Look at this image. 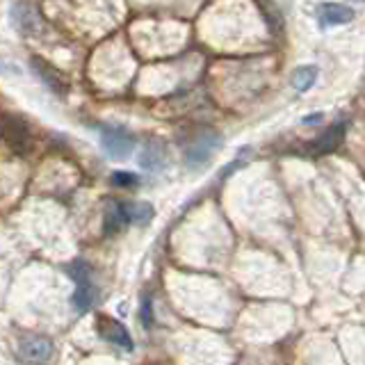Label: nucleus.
<instances>
[{
	"label": "nucleus",
	"mask_w": 365,
	"mask_h": 365,
	"mask_svg": "<svg viewBox=\"0 0 365 365\" xmlns=\"http://www.w3.org/2000/svg\"><path fill=\"white\" fill-rule=\"evenodd\" d=\"M359 3H361V0H359Z\"/></svg>",
	"instance_id": "6ab92c4d"
},
{
	"label": "nucleus",
	"mask_w": 365,
	"mask_h": 365,
	"mask_svg": "<svg viewBox=\"0 0 365 365\" xmlns=\"http://www.w3.org/2000/svg\"><path fill=\"white\" fill-rule=\"evenodd\" d=\"M96 331H98V336L103 340H108L112 342V345H117L125 351H133L135 349V342L128 334V329H125L121 322H117V319H112V317H106V315H98L96 319Z\"/></svg>",
	"instance_id": "7ed1b4c3"
},
{
	"label": "nucleus",
	"mask_w": 365,
	"mask_h": 365,
	"mask_svg": "<svg viewBox=\"0 0 365 365\" xmlns=\"http://www.w3.org/2000/svg\"><path fill=\"white\" fill-rule=\"evenodd\" d=\"M112 185L130 190V187L140 185V178H137V174H133V171H114V174H112Z\"/></svg>",
	"instance_id": "dca6fc26"
},
{
	"label": "nucleus",
	"mask_w": 365,
	"mask_h": 365,
	"mask_svg": "<svg viewBox=\"0 0 365 365\" xmlns=\"http://www.w3.org/2000/svg\"><path fill=\"white\" fill-rule=\"evenodd\" d=\"M317 121H322V114H315V117H306L304 123H317Z\"/></svg>",
	"instance_id": "a211bd4d"
},
{
	"label": "nucleus",
	"mask_w": 365,
	"mask_h": 365,
	"mask_svg": "<svg viewBox=\"0 0 365 365\" xmlns=\"http://www.w3.org/2000/svg\"><path fill=\"white\" fill-rule=\"evenodd\" d=\"M125 224H128V220H125V215L121 212L119 201H112L106 210V224H103V231H106L108 235H114V233H119Z\"/></svg>",
	"instance_id": "ddd939ff"
},
{
	"label": "nucleus",
	"mask_w": 365,
	"mask_h": 365,
	"mask_svg": "<svg viewBox=\"0 0 365 365\" xmlns=\"http://www.w3.org/2000/svg\"><path fill=\"white\" fill-rule=\"evenodd\" d=\"M66 269H68V277H71V279L76 281V285H78V283L94 281V279H91V277H94V269H91V265H89V262H85L83 258L73 260Z\"/></svg>",
	"instance_id": "2eb2a0df"
},
{
	"label": "nucleus",
	"mask_w": 365,
	"mask_h": 365,
	"mask_svg": "<svg viewBox=\"0 0 365 365\" xmlns=\"http://www.w3.org/2000/svg\"><path fill=\"white\" fill-rule=\"evenodd\" d=\"M153 322V313H151V297H144V304H142V324L144 327H151Z\"/></svg>",
	"instance_id": "f3484780"
},
{
	"label": "nucleus",
	"mask_w": 365,
	"mask_h": 365,
	"mask_svg": "<svg viewBox=\"0 0 365 365\" xmlns=\"http://www.w3.org/2000/svg\"><path fill=\"white\" fill-rule=\"evenodd\" d=\"M98 302V288L94 285V281H87V283H78V288L71 297V304L78 313H87L91 308L96 306Z\"/></svg>",
	"instance_id": "f8f14e48"
},
{
	"label": "nucleus",
	"mask_w": 365,
	"mask_h": 365,
	"mask_svg": "<svg viewBox=\"0 0 365 365\" xmlns=\"http://www.w3.org/2000/svg\"><path fill=\"white\" fill-rule=\"evenodd\" d=\"M222 144V137L215 135V133H203L197 142H192L185 151V160L190 167H201L205 165L208 160L215 155V151L220 148Z\"/></svg>",
	"instance_id": "20e7f679"
},
{
	"label": "nucleus",
	"mask_w": 365,
	"mask_h": 365,
	"mask_svg": "<svg viewBox=\"0 0 365 365\" xmlns=\"http://www.w3.org/2000/svg\"><path fill=\"white\" fill-rule=\"evenodd\" d=\"M121 205V212L125 215L128 224H148L153 220V205L151 203H142V201H119Z\"/></svg>",
	"instance_id": "9b49d317"
},
{
	"label": "nucleus",
	"mask_w": 365,
	"mask_h": 365,
	"mask_svg": "<svg viewBox=\"0 0 365 365\" xmlns=\"http://www.w3.org/2000/svg\"><path fill=\"white\" fill-rule=\"evenodd\" d=\"M30 66H32V71L39 76L41 83L53 91V94L64 96L68 91V83L62 78V73L57 71V68H53L46 60H41V57H30Z\"/></svg>",
	"instance_id": "423d86ee"
},
{
	"label": "nucleus",
	"mask_w": 365,
	"mask_h": 365,
	"mask_svg": "<svg viewBox=\"0 0 365 365\" xmlns=\"http://www.w3.org/2000/svg\"><path fill=\"white\" fill-rule=\"evenodd\" d=\"M3 140L14 153H28L32 144L30 125L14 114H3Z\"/></svg>",
	"instance_id": "f03ea898"
},
{
	"label": "nucleus",
	"mask_w": 365,
	"mask_h": 365,
	"mask_svg": "<svg viewBox=\"0 0 365 365\" xmlns=\"http://www.w3.org/2000/svg\"><path fill=\"white\" fill-rule=\"evenodd\" d=\"M354 19V9L347 7V5H338V3H324L319 5L317 9V21L322 23L324 28H331V26H345Z\"/></svg>",
	"instance_id": "9d476101"
},
{
	"label": "nucleus",
	"mask_w": 365,
	"mask_h": 365,
	"mask_svg": "<svg viewBox=\"0 0 365 365\" xmlns=\"http://www.w3.org/2000/svg\"><path fill=\"white\" fill-rule=\"evenodd\" d=\"M11 16H14L16 28L23 34H39L41 26H43V19L39 14V9L30 5V3H16L11 7Z\"/></svg>",
	"instance_id": "0eeeda50"
},
{
	"label": "nucleus",
	"mask_w": 365,
	"mask_h": 365,
	"mask_svg": "<svg viewBox=\"0 0 365 365\" xmlns=\"http://www.w3.org/2000/svg\"><path fill=\"white\" fill-rule=\"evenodd\" d=\"M317 80V66H299L292 73V87L297 91H308Z\"/></svg>",
	"instance_id": "4468645a"
},
{
	"label": "nucleus",
	"mask_w": 365,
	"mask_h": 365,
	"mask_svg": "<svg viewBox=\"0 0 365 365\" xmlns=\"http://www.w3.org/2000/svg\"><path fill=\"white\" fill-rule=\"evenodd\" d=\"M98 137H101L103 151H106L110 160H125L135 151V142H137L135 135L123 128L103 125V128H98Z\"/></svg>",
	"instance_id": "f257e3e1"
},
{
	"label": "nucleus",
	"mask_w": 365,
	"mask_h": 365,
	"mask_svg": "<svg viewBox=\"0 0 365 365\" xmlns=\"http://www.w3.org/2000/svg\"><path fill=\"white\" fill-rule=\"evenodd\" d=\"M140 165L146 171H151V174L163 171L167 167V148H165V144L158 142V140L146 142V146L142 148V155H140Z\"/></svg>",
	"instance_id": "1a4fd4ad"
},
{
	"label": "nucleus",
	"mask_w": 365,
	"mask_h": 365,
	"mask_svg": "<svg viewBox=\"0 0 365 365\" xmlns=\"http://www.w3.org/2000/svg\"><path fill=\"white\" fill-rule=\"evenodd\" d=\"M345 133H347V123L345 121L331 125V128L324 135H319L317 140L311 144L308 153H311V155H324V153L336 151V148L340 146V142L345 140Z\"/></svg>",
	"instance_id": "6e6552de"
},
{
	"label": "nucleus",
	"mask_w": 365,
	"mask_h": 365,
	"mask_svg": "<svg viewBox=\"0 0 365 365\" xmlns=\"http://www.w3.org/2000/svg\"><path fill=\"white\" fill-rule=\"evenodd\" d=\"M53 356V342L39 338V336H30L21 342L19 347V361L23 363H46Z\"/></svg>",
	"instance_id": "39448f33"
}]
</instances>
